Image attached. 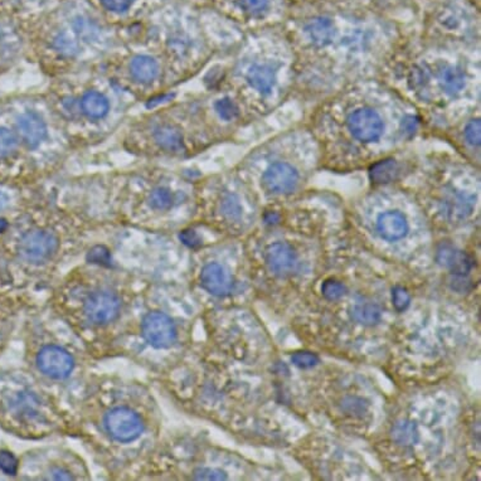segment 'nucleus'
<instances>
[{
  "instance_id": "obj_25",
  "label": "nucleus",
  "mask_w": 481,
  "mask_h": 481,
  "mask_svg": "<svg viewBox=\"0 0 481 481\" xmlns=\"http://www.w3.org/2000/svg\"><path fill=\"white\" fill-rule=\"evenodd\" d=\"M345 291H347L345 286L336 280H326L322 286V292L328 300L340 299V297H344Z\"/></svg>"
},
{
  "instance_id": "obj_10",
  "label": "nucleus",
  "mask_w": 481,
  "mask_h": 481,
  "mask_svg": "<svg viewBox=\"0 0 481 481\" xmlns=\"http://www.w3.org/2000/svg\"><path fill=\"white\" fill-rule=\"evenodd\" d=\"M377 231L387 241H398L407 235L409 223L402 213L386 212L377 221Z\"/></svg>"
},
{
  "instance_id": "obj_8",
  "label": "nucleus",
  "mask_w": 481,
  "mask_h": 481,
  "mask_svg": "<svg viewBox=\"0 0 481 481\" xmlns=\"http://www.w3.org/2000/svg\"><path fill=\"white\" fill-rule=\"evenodd\" d=\"M266 262L275 275H287L297 265V255L289 244L276 242L266 251Z\"/></svg>"
},
{
  "instance_id": "obj_19",
  "label": "nucleus",
  "mask_w": 481,
  "mask_h": 481,
  "mask_svg": "<svg viewBox=\"0 0 481 481\" xmlns=\"http://www.w3.org/2000/svg\"><path fill=\"white\" fill-rule=\"evenodd\" d=\"M82 110L91 119H101L109 111V101L101 93L90 91L87 93L82 102Z\"/></svg>"
},
{
  "instance_id": "obj_9",
  "label": "nucleus",
  "mask_w": 481,
  "mask_h": 481,
  "mask_svg": "<svg viewBox=\"0 0 481 481\" xmlns=\"http://www.w3.org/2000/svg\"><path fill=\"white\" fill-rule=\"evenodd\" d=\"M200 283L205 290L216 297H224L231 290L230 277L219 264L205 266L200 274Z\"/></svg>"
},
{
  "instance_id": "obj_4",
  "label": "nucleus",
  "mask_w": 481,
  "mask_h": 481,
  "mask_svg": "<svg viewBox=\"0 0 481 481\" xmlns=\"http://www.w3.org/2000/svg\"><path fill=\"white\" fill-rule=\"evenodd\" d=\"M143 336L152 347L168 348L174 343L177 331L172 319L168 315L163 313H150L144 317Z\"/></svg>"
},
{
  "instance_id": "obj_11",
  "label": "nucleus",
  "mask_w": 481,
  "mask_h": 481,
  "mask_svg": "<svg viewBox=\"0 0 481 481\" xmlns=\"http://www.w3.org/2000/svg\"><path fill=\"white\" fill-rule=\"evenodd\" d=\"M18 130L22 139L32 148L40 145L47 136L45 121L33 112H28L20 116L18 120Z\"/></svg>"
},
{
  "instance_id": "obj_40",
  "label": "nucleus",
  "mask_w": 481,
  "mask_h": 481,
  "mask_svg": "<svg viewBox=\"0 0 481 481\" xmlns=\"http://www.w3.org/2000/svg\"><path fill=\"white\" fill-rule=\"evenodd\" d=\"M8 205V197L4 194V193H1L0 191V212L3 211L6 207H7Z\"/></svg>"
},
{
  "instance_id": "obj_13",
  "label": "nucleus",
  "mask_w": 481,
  "mask_h": 481,
  "mask_svg": "<svg viewBox=\"0 0 481 481\" xmlns=\"http://www.w3.org/2000/svg\"><path fill=\"white\" fill-rule=\"evenodd\" d=\"M247 81L258 93H269L276 81V70L266 65L251 67L250 72L247 74Z\"/></svg>"
},
{
  "instance_id": "obj_27",
  "label": "nucleus",
  "mask_w": 481,
  "mask_h": 481,
  "mask_svg": "<svg viewBox=\"0 0 481 481\" xmlns=\"http://www.w3.org/2000/svg\"><path fill=\"white\" fill-rule=\"evenodd\" d=\"M216 110L224 120H233L238 116V107L230 99L219 100L216 104Z\"/></svg>"
},
{
  "instance_id": "obj_22",
  "label": "nucleus",
  "mask_w": 481,
  "mask_h": 481,
  "mask_svg": "<svg viewBox=\"0 0 481 481\" xmlns=\"http://www.w3.org/2000/svg\"><path fill=\"white\" fill-rule=\"evenodd\" d=\"M448 212L452 213L455 217H468L473 210L471 200L465 197L462 193H456L454 197L450 198L448 202Z\"/></svg>"
},
{
  "instance_id": "obj_14",
  "label": "nucleus",
  "mask_w": 481,
  "mask_h": 481,
  "mask_svg": "<svg viewBox=\"0 0 481 481\" xmlns=\"http://www.w3.org/2000/svg\"><path fill=\"white\" fill-rule=\"evenodd\" d=\"M132 73L134 79H138L139 82L149 84L158 76V63L152 57L139 56L132 62Z\"/></svg>"
},
{
  "instance_id": "obj_3",
  "label": "nucleus",
  "mask_w": 481,
  "mask_h": 481,
  "mask_svg": "<svg viewBox=\"0 0 481 481\" xmlns=\"http://www.w3.org/2000/svg\"><path fill=\"white\" fill-rule=\"evenodd\" d=\"M84 311L90 323L97 325L111 323L119 315V297L110 291L93 292L85 301Z\"/></svg>"
},
{
  "instance_id": "obj_17",
  "label": "nucleus",
  "mask_w": 481,
  "mask_h": 481,
  "mask_svg": "<svg viewBox=\"0 0 481 481\" xmlns=\"http://www.w3.org/2000/svg\"><path fill=\"white\" fill-rule=\"evenodd\" d=\"M391 435L393 441L403 446V448H411L418 442V429L416 426L415 422L412 421H400L395 423V426L392 427Z\"/></svg>"
},
{
  "instance_id": "obj_1",
  "label": "nucleus",
  "mask_w": 481,
  "mask_h": 481,
  "mask_svg": "<svg viewBox=\"0 0 481 481\" xmlns=\"http://www.w3.org/2000/svg\"><path fill=\"white\" fill-rule=\"evenodd\" d=\"M105 429L115 441L132 442L141 435L144 425L136 412L119 407L106 415Z\"/></svg>"
},
{
  "instance_id": "obj_23",
  "label": "nucleus",
  "mask_w": 481,
  "mask_h": 481,
  "mask_svg": "<svg viewBox=\"0 0 481 481\" xmlns=\"http://www.w3.org/2000/svg\"><path fill=\"white\" fill-rule=\"evenodd\" d=\"M173 203V196L171 191L164 188H159L152 191L150 196V205L159 211L168 210Z\"/></svg>"
},
{
  "instance_id": "obj_24",
  "label": "nucleus",
  "mask_w": 481,
  "mask_h": 481,
  "mask_svg": "<svg viewBox=\"0 0 481 481\" xmlns=\"http://www.w3.org/2000/svg\"><path fill=\"white\" fill-rule=\"evenodd\" d=\"M17 148V138L13 132L7 129L0 127V158H6L10 155Z\"/></svg>"
},
{
  "instance_id": "obj_12",
  "label": "nucleus",
  "mask_w": 481,
  "mask_h": 481,
  "mask_svg": "<svg viewBox=\"0 0 481 481\" xmlns=\"http://www.w3.org/2000/svg\"><path fill=\"white\" fill-rule=\"evenodd\" d=\"M439 261L440 264L448 267L452 274L466 275L473 267L471 258L465 255L462 251H456L452 247H442L439 251Z\"/></svg>"
},
{
  "instance_id": "obj_37",
  "label": "nucleus",
  "mask_w": 481,
  "mask_h": 481,
  "mask_svg": "<svg viewBox=\"0 0 481 481\" xmlns=\"http://www.w3.org/2000/svg\"><path fill=\"white\" fill-rule=\"evenodd\" d=\"M91 256H93V260H95L96 262H101V261H107L109 260V253L105 249L102 247H96L95 250L91 252Z\"/></svg>"
},
{
  "instance_id": "obj_26",
  "label": "nucleus",
  "mask_w": 481,
  "mask_h": 481,
  "mask_svg": "<svg viewBox=\"0 0 481 481\" xmlns=\"http://www.w3.org/2000/svg\"><path fill=\"white\" fill-rule=\"evenodd\" d=\"M291 362L294 363L299 368L308 370L319 363V358L317 354L310 353V352H297L291 356Z\"/></svg>"
},
{
  "instance_id": "obj_41",
  "label": "nucleus",
  "mask_w": 481,
  "mask_h": 481,
  "mask_svg": "<svg viewBox=\"0 0 481 481\" xmlns=\"http://www.w3.org/2000/svg\"><path fill=\"white\" fill-rule=\"evenodd\" d=\"M7 221L6 219H0V232L4 231L7 228Z\"/></svg>"
},
{
  "instance_id": "obj_15",
  "label": "nucleus",
  "mask_w": 481,
  "mask_h": 481,
  "mask_svg": "<svg viewBox=\"0 0 481 481\" xmlns=\"http://www.w3.org/2000/svg\"><path fill=\"white\" fill-rule=\"evenodd\" d=\"M306 33L314 45L325 46L330 43L334 37L333 22L326 18L313 20L309 26H306Z\"/></svg>"
},
{
  "instance_id": "obj_39",
  "label": "nucleus",
  "mask_w": 481,
  "mask_h": 481,
  "mask_svg": "<svg viewBox=\"0 0 481 481\" xmlns=\"http://www.w3.org/2000/svg\"><path fill=\"white\" fill-rule=\"evenodd\" d=\"M404 125H409L407 127H406V132H415L416 123L415 120H413V118H409V119L406 120V121H404Z\"/></svg>"
},
{
  "instance_id": "obj_16",
  "label": "nucleus",
  "mask_w": 481,
  "mask_h": 481,
  "mask_svg": "<svg viewBox=\"0 0 481 481\" xmlns=\"http://www.w3.org/2000/svg\"><path fill=\"white\" fill-rule=\"evenodd\" d=\"M155 141L160 148L168 152H179L183 148V136L175 126L164 125L157 129L154 134Z\"/></svg>"
},
{
  "instance_id": "obj_6",
  "label": "nucleus",
  "mask_w": 481,
  "mask_h": 481,
  "mask_svg": "<svg viewBox=\"0 0 481 481\" xmlns=\"http://www.w3.org/2000/svg\"><path fill=\"white\" fill-rule=\"evenodd\" d=\"M40 372L54 379H63L70 376L73 370L72 356L60 347H45L37 356Z\"/></svg>"
},
{
  "instance_id": "obj_34",
  "label": "nucleus",
  "mask_w": 481,
  "mask_h": 481,
  "mask_svg": "<svg viewBox=\"0 0 481 481\" xmlns=\"http://www.w3.org/2000/svg\"><path fill=\"white\" fill-rule=\"evenodd\" d=\"M429 77L427 73L425 72L421 68H415L411 74V84L415 87L416 90H422L427 85Z\"/></svg>"
},
{
  "instance_id": "obj_38",
  "label": "nucleus",
  "mask_w": 481,
  "mask_h": 481,
  "mask_svg": "<svg viewBox=\"0 0 481 481\" xmlns=\"http://www.w3.org/2000/svg\"><path fill=\"white\" fill-rule=\"evenodd\" d=\"M51 479H53V480H71L73 478L66 470L56 468V470H53L52 471Z\"/></svg>"
},
{
  "instance_id": "obj_31",
  "label": "nucleus",
  "mask_w": 481,
  "mask_h": 481,
  "mask_svg": "<svg viewBox=\"0 0 481 481\" xmlns=\"http://www.w3.org/2000/svg\"><path fill=\"white\" fill-rule=\"evenodd\" d=\"M17 459L8 451H0V470H3L6 474L14 475L17 473Z\"/></svg>"
},
{
  "instance_id": "obj_21",
  "label": "nucleus",
  "mask_w": 481,
  "mask_h": 481,
  "mask_svg": "<svg viewBox=\"0 0 481 481\" xmlns=\"http://www.w3.org/2000/svg\"><path fill=\"white\" fill-rule=\"evenodd\" d=\"M398 165L395 160H382L370 169V178L374 183H389L395 178Z\"/></svg>"
},
{
  "instance_id": "obj_33",
  "label": "nucleus",
  "mask_w": 481,
  "mask_h": 481,
  "mask_svg": "<svg viewBox=\"0 0 481 481\" xmlns=\"http://www.w3.org/2000/svg\"><path fill=\"white\" fill-rule=\"evenodd\" d=\"M241 6L249 13L260 14L269 6V0H242Z\"/></svg>"
},
{
  "instance_id": "obj_2",
  "label": "nucleus",
  "mask_w": 481,
  "mask_h": 481,
  "mask_svg": "<svg viewBox=\"0 0 481 481\" xmlns=\"http://www.w3.org/2000/svg\"><path fill=\"white\" fill-rule=\"evenodd\" d=\"M19 255L26 262L40 264L52 258L58 249V238L48 231H32L24 235L19 242Z\"/></svg>"
},
{
  "instance_id": "obj_35",
  "label": "nucleus",
  "mask_w": 481,
  "mask_h": 481,
  "mask_svg": "<svg viewBox=\"0 0 481 481\" xmlns=\"http://www.w3.org/2000/svg\"><path fill=\"white\" fill-rule=\"evenodd\" d=\"M102 3L109 10L120 13V12H125L126 9L132 7L134 0H102Z\"/></svg>"
},
{
  "instance_id": "obj_36",
  "label": "nucleus",
  "mask_w": 481,
  "mask_h": 481,
  "mask_svg": "<svg viewBox=\"0 0 481 481\" xmlns=\"http://www.w3.org/2000/svg\"><path fill=\"white\" fill-rule=\"evenodd\" d=\"M180 238H182V241L185 244H188L191 247H196V246L200 244L199 242V237H198L197 233L194 231H184L180 235Z\"/></svg>"
},
{
  "instance_id": "obj_28",
  "label": "nucleus",
  "mask_w": 481,
  "mask_h": 481,
  "mask_svg": "<svg viewBox=\"0 0 481 481\" xmlns=\"http://www.w3.org/2000/svg\"><path fill=\"white\" fill-rule=\"evenodd\" d=\"M465 139L468 144L479 146L481 143V125L479 120L471 121L465 129Z\"/></svg>"
},
{
  "instance_id": "obj_5",
  "label": "nucleus",
  "mask_w": 481,
  "mask_h": 481,
  "mask_svg": "<svg viewBox=\"0 0 481 481\" xmlns=\"http://www.w3.org/2000/svg\"><path fill=\"white\" fill-rule=\"evenodd\" d=\"M348 129L354 138L372 143L381 138L383 123L379 115L372 109H359L352 112L348 118Z\"/></svg>"
},
{
  "instance_id": "obj_18",
  "label": "nucleus",
  "mask_w": 481,
  "mask_h": 481,
  "mask_svg": "<svg viewBox=\"0 0 481 481\" xmlns=\"http://www.w3.org/2000/svg\"><path fill=\"white\" fill-rule=\"evenodd\" d=\"M440 84L445 93L456 95L465 86V73L457 67L445 66L440 73Z\"/></svg>"
},
{
  "instance_id": "obj_20",
  "label": "nucleus",
  "mask_w": 481,
  "mask_h": 481,
  "mask_svg": "<svg viewBox=\"0 0 481 481\" xmlns=\"http://www.w3.org/2000/svg\"><path fill=\"white\" fill-rule=\"evenodd\" d=\"M381 314H382V311L379 309V306L373 303L361 301V303H356L352 308L353 319L358 323L364 324V325H373L377 322H379Z\"/></svg>"
},
{
  "instance_id": "obj_7",
  "label": "nucleus",
  "mask_w": 481,
  "mask_h": 481,
  "mask_svg": "<svg viewBox=\"0 0 481 481\" xmlns=\"http://www.w3.org/2000/svg\"><path fill=\"white\" fill-rule=\"evenodd\" d=\"M264 184L274 194H289L297 189L299 174L289 164L276 163L265 172Z\"/></svg>"
},
{
  "instance_id": "obj_29",
  "label": "nucleus",
  "mask_w": 481,
  "mask_h": 481,
  "mask_svg": "<svg viewBox=\"0 0 481 481\" xmlns=\"http://www.w3.org/2000/svg\"><path fill=\"white\" fill-rule=\"evenodd\" d=\"M392 301L395 310L403 311L409 308L411 297L407 290H404L403 287H395L392 291Z\"/></svg>"
},
{
  "instance_id": "obj_30",
  "label": "nucleus",
  "mask_w": 481,
  "mask_h": 481,
  "mask_svg": "<svg viewBox=\"0 0 481 481\" xmlns=\"http://www.w3.org/2000/svg\"><path fill=\"white\" fill-rule=\"evenodd\" d=\"M222 211L224 216L228 218H237L241 214V205L235 196H227L222 203Z\"/></svg>"
},
{
  "instance_id": "obj_32",
  "label": "nucleus",
  "mask_w": 481,
  "mask_h": 481,
  "mask_svg": "<svg viewBox=\"0 0 481 481\" xmlns=\"http://www.w3.org/2000/svg\"><path fill=\"white\" fill-rule=\"evenodd\" d=\"M194 478L197 480H226L227 479L224 473L214 468H199L196 471Z\"/></svg>"
}]
</instances>
